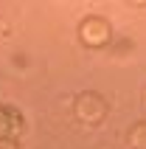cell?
<instances>
[{
  "label": "cell",
  "instance_id": "obj_1",
  "mask_svg": "<svg viewBox=\"0 0 146 149\" xmlns=\"http://www.w3.org/2000/svg\"><path fill=\"white\" fill-rule=\"evenodd\" d=\"M110 37H113V28H110V23H107L104 17H84L79 25V40L87 45V48H104L107 42H110Z\"/></svg>",
  "mask_w": 146,
  "mask_h": 149
},
{
  "label": "cell",
  "instance_id": "obj_2",
  "mask_svg": "<svg viewBox=\"0 0 146 149\" xmlns=\"http://www.w3.org/2000/svg\"><path fill=\"white\" fill-rule=\"evenodd\" d=\"M73 113L84 124H98L104 118V113H107V104H104V99L98 93H81L79 99H76V104H73Z\"/></svg>",
  "mask_w": 146,
  "mask_h": 149
},
{
  "label": "cell",
  "instance_id": "obj_3",
  "mask_svg": "<svg viewBox=\"0 0 146 149\" xmlns=\"http://www.w3.org/2000/svg\"><path fill=\"white\" fill-rule=\"evenodd\" d=\"M129 143H132L135 149H146V121H143V124H138V127L129 132Z\"/></svg>",
  "mask_w": 146,
  "mask_h": 149
},
{
  "label": "cell",
  "instance_id": "obj_4",
  "mask_svg": "<svg viewBox=\"0 0 146 149\" xmlns=\"http://www.w3.org/2000/svg\"><path fill=\"white\" fill-rule=\"evenodd\" d=\"M132 6H146V0H129Z\"/></svg>",
  "mask_w": 146,
  "mask_h": 149
}]
</instances>
